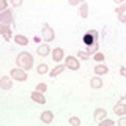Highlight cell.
<instances>
[{
  "label": "cell",
  "instance_id": "obj_1",
  "mask_svg": "<svg viewBox=\"0 0 126 126\" xmlns=\"http://www.w3.org/2000/svg\"><path fill=\"white\" fill-rule=\"evenodd\" d=\"M16 65L19 66V68H22V69H25V71H29L33 68V57H32V54L30 52H21V54H17V57H16Z\"/></svg>",
  "mask_w": 126,
  "mask_h": 126
},
{
  "label": "cell",
  "instance_id": "obj_2",
  "mask_svg": "<svg viewBox=\"0 0 126 126\" xmlns=\"http://www.w3.org/2000/svg\"><path fill=\"white\" fill-rule=\"evenodd\" d=\"M10 76L13 80H17V82H25L27 79H29V76H27V71L22 69V68H13L10 71Z\"/></svg>",
  "mask_w": 126,
  "mask_h": 126
},
{
  "label": "cell",
  "instance_id": "obj_3",
  "mask_svg": "<svg viewBox=\"0 0 126 126\" xmlns=\"http://www.w3.org/2000/svg\"><path fill=\"white\" fill-rule=\"evenodd\" d=\"M65 66L71 71H77L80 68V62H79V58L74 57V55H66L65 57Z\"/></svg>",
  "mask_w": 126,
  "mask_h": 126
},
{
  "label": "cell",
  "instance_id": "obj_4",
  "mask_svg": "<svg viewBox=\"0 0 126 126\" xmlns=\"http://www.w3.org/2000/svg\"><path fill=\"white\" fill-rule=\"evenodd\" d=\"M0 24H6V25H11V24H14L13 10L6 8L5 11H2V13H0Z\"/></svg>",
  "mask_w": 126,
  "mask_h": 126
},
{
  "label": "cell",
  "instance_id": "obj_5",
  "mask_svg": "<svg viewBox=\"0 0 126 126\" xmlns=\"http://www.w3.org/2000/svg\"><path fill=\"white\" fill-rule=\"evenodd\" d=\"M43 39H44L46 43H50V41L55 39V32L49 24H44V25H43Z\"/></svg>",
  "mask_w": 126,
  "mask_h": 126
},
{
  "label": "cell",
  "instance_id": "obj_6",
  "mask_svg": "<svg viewBox=\"0 0 126 126\" xmlns=\"http://www.w3.org/2000/svg\"><path fill=\"white\" fill-rule=\"evenodd\" d=\"M0 35H3L5 41H11V38H13L11 25H6V24H0Z\"/></svg>",
  "mask_w": 126,
  "mask_h": 126
},
{
  "label": "cell",
  "instance_id": "obj_7",
  "mask_svg": "<svg viewBox=\"0 0 126 126\" xmlns=\"http://www.w3.org/2000/svg\"><path fill=\"white\" fill-rule=\"evenodd\" d=\"M107 117V110L102 109V107H96L93 112V120L96 121V123H99L101 120H104V118Z\"/></svg>",
  "mask_w": 126,
  "mask_h": 126
},
{
  "label": "cell",
  "instance_id": "obj_8",
  "mask_svg": "<svg viewBox=\"0 0 126 126\" xmlns=\"http://www.w3.org/2000/svg\"><path fill=\"white\" fill-rule=\"evenodd\" d=\"M0 88L2 90H11L13 88V79H11V76H2L0 77Z\"/></svg>",
  "mask_w": 126,
  "mask_h": 126
},
{
  "label": "cell",
  "instance_id": "obj_9",
  "mask_svg": "<svg viewBox=\"0 0 126 126\" xmlns=\"http://www.w3.org/2000/svg\"><path fill=\"white\" fill-rule=\"evenodd\" d=\"M30 98H32V101H35L36 104H46V98H44V93H41V92H38V90H35V92H32L30 93Z\"/></svg>",
  "mask_w": 126,
  "mask_h": 126
},
{
  "label": "cell",
  "instance_id": "obj_10",
  "mask_svg": "<svg viewBox=\"0 0 126 126\" xmlns=\"http://www.w3.org/2000/svg\"><path fill=\"white\" fill-rule=\"evenodd\" d=\"M50 55H52V60L55 63H58V62L63 60V57H65V50H63L62 47H55V49L50 50Z\"/></svg>",
  "mask_w": 126,
  "mask_h": 126
},
{
  "label": "cell",
  "instance_id": "obj_11",
  "mask_svg": "<svg viewBox=\"0 0 126 126\" xmlns=\"http://www.w3.org/2000/svg\"><path fill=\"white\" fill-rule=\"evenodd\" d=\"M54 112H50V110H44V112H41V115H39V120L43 121V123H46V125H49V123H52L54 121Z\"/></svg>",
  "mask_w": 126,
  "mask_h": 126
},
{
  "label": "cell",
  "instance_id": "obj_12",
  "mask_svg": "<svg viewBox=\"0 0 126 126\" xmlns=\"http://www.w3.org/2000/svg\"><path fill=\"white\" fill-rule=\"evenodd\" d=\"M65 69H66L65 63H58L57 66H54V68L49 71V76H50V77H57V76H60V74H62Z\"/></svg>",
  "mask_w": 126,
  "mask_h": 126
},
{
  "label": "cell",
  "instance_id": "obj_13",
  "mask_svg": "<svg viewBox=\"0 0 126 126\" xmlns=\"http://www.w3.org/2000/svg\"><path fill=\"white\" fill-rule=\"evenodd\" d=\"M102 85H104V82H102L101 76H93L90 79V87H92V88L99 90V88H102Z\"/></svg>",
  "mask_w": 126,
  "mask_h": 126
},
{
  "label": "cell",
  "instance_id": "obj_14",
  "mask_svg": "<svg viewBox=\"0 0 126 126\" xmlns=\"http://www.w3.org/2000/svg\"><path fill=\"white\" fill-rule=\"evenodd\" d=\"M113 113H117V115H120V117L126 115V104H125V102L118 101L117 104L113 106Z\"/></svg>",
  "mask_w": 126,
  "mask_h": 126
},
{
  "label": "cell",
  "instance_id": "obj_15",
  "mask_svg": "<svg viewBox=\"0 0 126 126\" xmlns=\"http://www.w3.org/2000/svg\"><path fill=\"white\" fill-rule=\"evenodd\" d=\"M50 50H52V49L49 47V44H38V50H36V52H38L39 57H47V55L50 54Z\"/></svg>",
  "mask_w": 126,
  "mask_h": 126
},
{
  "label": "cell",
  "instance_id": "obj_16",
  "mask_svg": "<svg viewBox=\"0 0 126 126\" xmlns=\"http://www.w3.org/2000/svg\"><path fill=\"white\" fill-rule=\"evenodd\" d=\"M93 71H94V74H96V76H104V74L109 73V68L104 65V63H99V65H96L93 68Z\"/></svg>",
  "mask_w": 126,
  "mask_h": 126
},
{
  "label": "cell",
  "instance_id": "obj_17",
  "mask_svg": "<svg viewBox=\"0 0 126 126\" xmlns=\"http://www.w3.org/2000/svg\"><path fill=\"white\" fill-rule=\"evenodd\" d=\"M79 14H80L82 19H87V17H88V3H87V2H84V3H80V5H79Z\"/></svg>",
  "mask_w": 126,
  "mask_h": 126
},
{
  "label": "cell",
  "instance_id": "obj_18",
  "mask_svg": "<svg viewBox=\"0 0 126 126\" xmlns=\"http://www.w3.org/2000/svg\"><path fill=\"white\" fill-rule=\"evenodd\" d=\"M13 39H14L16 44H19V46H27L29 44V38L24 36V35H14Z\"/></svg>",
  "mask_w": 126,
  "mask_h": 126
},
{
  "label": "cell",
  "instance_id": "obj_19",
  "mask_svg": "<svg viewBox=\"0 0 126 126\" xmlns=\"http://www.w3.org/2000/svg\"><path fill=\"white\" fill-rule=\"evenodd\" d=\"M36 73L39 76H43V74H47L49 73V66H47V63H39L38 68H36Z\"/></svg>",
  "mask_w": 126,
  "mask_h": 126
},
{
  "label": "cell",
  "instance_id": "obj_20",
  "mask_svg": "<svg viewBox=\"0 0 126 126\" xmlns=\"http://www.w3.org/2000/svg\"><path fill=\"white\" fill-rule=\"evenodd\" d=\"M104 58H106V55L102 54L101 50H96V52L93 54V60L98 62V63H102V62H104Z\"/></svg>",
  "mask_w": 126,
  "mask_h": 126
},
{
  "label": "cell",
  "instance_id": "obj_21",
  "mask_svg": "<svg viewBox=\"0 0 126 126\" xmlns=\"http://www.w3.org/2000/svg\"><path fill=\"white\" fill-rule=\"evenodd\" d=\"M77 58H79V60H88L90 54L87 52V50H79V52H77Z\"/></svg>",
  "mask_w": 126,
  "mask_h": 126
},
{
  "label": "cell",
  "instance_id": "obj_22",
  "mask_svg": "<svg viewBox=\"0 0 126 126\" xmlns=\"http://www.w3.org/2000/svg\"><path fill=\"white\" fill-rule=\"evenodd\" d=\"M69 125L71 126H80V123H82V121H80V118H79V117H69Z\"/></svg>",
  "mask_w": 126,
  "mask_h": 126
},
{
  "label": "cell",
  "instance_id": "obj_23",
  "mask_svg": "<svg viewBox=\"0 0 126 126\" xmlns=\"http://www.w3.org/2000/svg\"><path fill=\"white\" fill-rule=\"evenodd\" d=\"M36 90H38V92H41V93H46L47 85L44 84V82H39V84H36Z\"/></svg>",
  "mask_w": 126,
  "mask_h": 126
},
{
  "label": "cell",
  "instance_id": "obj_24",
  "mask_svg": "<svg viewBox=\"0 0 126 126\" xmlns=\"http://www.w3.org/2000/svg\"><path fill=\"white\" fill-rule=\"evenodd\" d=\"M98 125H99V126H104V125H115V121H113V120H110V118H107V117H106L104 120H101V121H99V123H98Z\"/></svg>",
  "mask_w": 126,
  "mask_h": 126
},
{
  "label": "cell",
  "instance_id": "obj_25",
  "mask_svg": "<svg viewBox=\"0 0 126 126\" xmlns=\"http://www.w3.org/2000/svg\"><path fill=\"white\" fill-rule=\"evenodd\" d=\"M84 2H87V0H68V3L71 6H79L80 3H84Z\"/></svg>",
  "mask_w": 126,
  "mask_h": 126
},
{
  "label": "cell",
  "instance_id": "obj_26",
  "mask_svg": "<svg viewBox=\"0 0 126 126\" xmlns=\"http://www.w3.org/2000/svg\"><path fill=\"white\" fill-rule=\"evenodd\" d=\"M123 11H126V3H121L120 6H117V8H115V13H117V14L123 13Z\"/></svg>",
  "mask_w": 126,
  "mask_h": 126
},
{
  "label": "cell",
  "instance_id": "obj_27",
  "mask_svg": "<svg viewBox=\"0 0 126 126\" xmlns=\"http://www.w3.org/2000/svg\"><path fill=\"white\" fill-rule=\"evenodd\" d=\"M22 2H24V0H10V3H11V6H13V8L21 6V5H22Z\"/></svg>",
  "mask_w": 126,
  "mask_h": 126
},
{
  "label": "cell",
  "instance_id": "obj_28",
  "mask_svg": "<svg viewBox=\"0 0 126 126\" xmlns=\"http://www.w3.org/2000/svg\"><path fill=\"white\" fill-rule=\"evenodd\" d=\"M118 21H120L121 24H126V11H123V13L118 14Z\"/></svg>",
  "mask_w": 126,
  "mask_h": 126
},
{
  "label": "cell",
  "instance_id": "obj_29",
  "mask_svg": "<svg viewBox=\"0 0 126 126\" xmlns=\"http://www.w3.org/2000/svg\"><path fill=\"white\" fill-rule=\"evenodd\" d=\"M6 6H8V2H6V0H0V13L6 10Z\"/></svg>",
  "mask_w": 126,
  "mask_h": 126
},
{
  "label": "cell",
  "instance_id": "obj_30",
  "mask_svg": "<svg viewBox=\"0 0 126 126\" xmlns=\"http://www.w3.org/2000/svg\"><path fill=\"white\" fill-rule=\"evenodd\" d=\"M117 123H118V125H120V126H126V117L123 115V117H121V118H120V120H118V121H117Z\"/></svg>",
  "mask_w": 126,
  "mask_h": 126
},
{
  "label": "cell",
  "instance_id": "obj_31",
  "mask_svg": "<svg viewBox=\"0 0 126 126\" xmlns=\"http://www.w3.org/2000/svg\"><path fill=\"white\" fill-rule=\"evenodd\" d=\"M120 74L126 79V68H125V66H121V68H120Z\"/></svg>",
  "mask_w": 126,
  "mask_h": 126
},
{
  "label": "cell",
  "instance_id": "obj_32",
  "mask_svg": "<svg viewBox=\"0 0 126 126\" xmlns=\"http://www.w3.org/2000/svg\"><path fill=\"white\" fill-rule=\"evenodd\" d=\"M115 3H118V5H121V3H126V0H113Z\"/></svg>",
  "mask_w": 126,
  "mask_h": 126
}]
</instances>
